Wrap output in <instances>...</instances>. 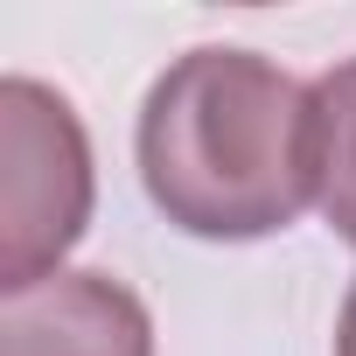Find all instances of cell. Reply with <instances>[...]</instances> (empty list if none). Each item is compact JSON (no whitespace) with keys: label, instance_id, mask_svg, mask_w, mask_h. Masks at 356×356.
Wrapping results in <instances>:
<instances>
[{"label":"cell","instance_id":"6da1fadb","mask_svg":"<svg viewBox=\"0 0 356 356\" xmlns=\"http://www.w3.org/2000/svg\"><path fill=\"white\" fill-rule=\"evenodd\" d=\"M147 203L203 245H252L314 203V105L259 49L203 42L175 56L140 105Z\"/></svg>","mask_w":356,"mask_h":356},{"label":"cell","instance_id":"7a4b0ae2","mask_svg":"<svg viewBox=\"0 0 356 356\" xmlns=\"http://www.w3.org/2000/svg\"><path fill=\"white\" fill-rule=\"evenodd\" d=\"M91 196L98 175L77 105L35 77H0V293L63 273Z\"/></svg>","mask_w":356,"mask_h":356},{"label":"cell","instance_id":"277c9868","mask_svg":"<svg viewBox=\"0 0 356 356\" xmlns=\"http://www.w3.org/2000/svg\"><path fill=\"white\" fill-rule=\"evenodd\" d=\"M314 105V210L356 252V56L307 84Z\"/></svg>","mask_w":356,"mask_h":356},{"label":"cell","instance_id":"5b68a950","mask_svg":"<svg viewBox=\"0 0 356 356\" xmlns=\"http://www.w3.org/2000/svg\"><path fill=\"white\" fill-rule=\"evenodd\" d=\"M335 356H356V280H349L342 314H335Z\"/></svg>","mask_w":356,"mask_h":356},{"label":"cell","instance_id":"3957f363","mask_svg":"<svg viewBox=\"0 0 356 356\" xmlns=\"http://www.w3.org/2000/svg\"><path fill=\"white\" fill-rule=\"evenodd\" d=\"M0 356H154L140 293L112 273H56L0 293Z\"/></svg>","mask_w":356,"mask_h":356}]
</instances>
